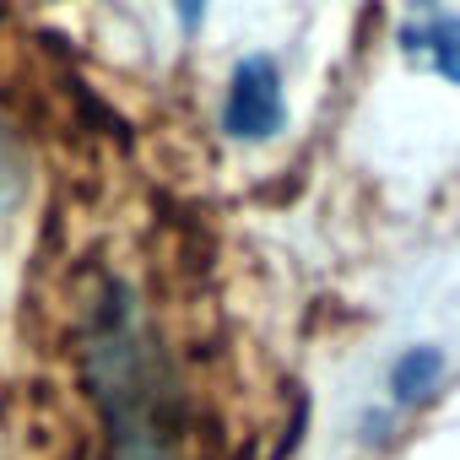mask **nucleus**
<instances>
[{
    "label": "nucleus",
    "mask_w": 460,
    "mask_h": 460,
    "mask_svg": "<svg viewBox=\"0 0 460 460\" xmlns=\"http://www.w3.org/2000/svg\"><path fill=\"white\" fill-rule=\"evenodd\" d=\"M82 368H87L93 401L103 406V428H109L103 460H179L184 455L173 379L141 325V309L119 288L103 293L87 325Z\"/></svg>",
    "instance_id": "obj_1"
},
{
    "label": "nucleus",
    "mask_w": 460,
    "mask_h": 460,
    "mask_svg": "<svg viewBox=\"0 0 460 460\" xmlns=\"http://www.w3.org/2000/svg\"><path fill=\"white\" fill-rule=\"evenodd\" d=\"M288 125V93L271 55H244L222 93V130L234 141H271Z\"/></svg>",
    "instance_id": "obj_2"
},
{
    "label": "nucleus",
    "mask_w": 460,
    "mask_h": 460,
    "mask_svg": "<svg viewBox=\"0 0 460 460\" xmlns=\"http://www.w3.org/2000/svg\"><path fill=\"white\" fill-rule=\"evenodd\" d=\"M401 49L428 60L444 82L460 87V17H428V22L401 28Z\"/></svg>",
    "instance_id": "obj_3"
},
{
    "label": "nucleus",
    "mask_w": 460,
    "mask_h": 460,
    "mask_svg": "<svg viewBox=\"0 0 460 460\" xmlns=\"http://www.w3.org/2000/svg\"><path fill=\"white\" fill-rule=\"evenodd\" d=\"M444 385V352L438 347H406L390 363V401L395 406H422Z\"/></svg>",
    "instance_id": "obj_4"
},
{
    "label": "nucleus",
    "mask_w": 460,
    "mask_h": 460,
    "mask_svg": "<svg viewBox=\"0 0 460 460\" xmlns=\"http://www.w3.org/2000/svg\"><path fill=\"white\" fill-rule=\"evenodd\" d=\"M28 146H22V136L0 119V211L6 206H17L22 195H28Z\"/></svg>",
    "instance_id": "obj_5"
},
{
    "label": "nucleus",
    "mask_w": 460,
    "mask_h": 460,
    "mask_svg": "<svg viewBox=\"0 0 460 460\" xmlns=\"http://www.w3.org/2000/svg\"><path fill=\"white\" fill-rule=\"evenodd\" d=\"M168 6H173V17H179L184 33H200V22H206V0H168Z\"/></svg>",
    "instance_id": "obj_6"
},
{
    "label": "nucleus",
    "mask_w": 460,
    "mask_h": 460,
    "mask_svg": "<svg viewBox=\"0 0 460 460\" xmlns=\"http://www.w3.org/2000/svg\"><path fill=\"white\" fill-rule=\"evenodd\" d=\"M411 6H438V0H411Z\"/></svg>",
    "instance_id": "obj_7"
}]
</instances>
